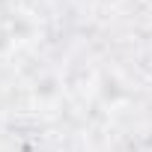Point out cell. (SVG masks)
<instances>
[{"mask_svg":"<svg viewBox=\"0 0 152 152\" xmlns=\"http://www.w3.org/2000/svg\"><path fill=\"white\" fill-rule=\"evenodd\" d=\"M15 48H18V33L9 30V24H0V57H6Z\"/></svg>","mask_w":152,"mask_h":152,"instance_id":"1","label":"cell"}]
</instances>
